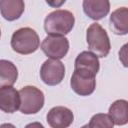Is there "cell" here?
<instances>
[{
    "mask_svg": "<svg viewBox=\"0 0 128 128\" xmlns=\"http://www.w3.org/2000/svg\"><path fill=\"white\" fill-rule=\"evenodd\" d=\"M88 48L97 57H106L111 49L110 39L106 30L98 23H92L86 31Z\"/></svg>",
    "mask_w": 128,
    "mask_h": 128,
    "instance_id": "obj_3",
    "label": "cell"
},
{
    "mask_svg": "<svg viewBox=\"0 0 128 128\" xmlns=\"http://www.w3.org/2000/svg\"><path fill=\"white\" fill-rule=\"evenodd\" d=\"M24 10V0H0V13L7 21L19 19Z\"/></svg>",
    "mask_w": 128,
    "mask_h": 128,
    "instance_id": "obj_11",
    "label": "cell"
},
{
    "mask_svg": "<svg viewBox=\"0 0 128 128\" xmlns=\"http://www.w3.org/2000/svg\"><path fill=\"white\" fill-rule=\"evenodd\" d=\"M110 27L117 35H126L128 33V9L126 7L117 8L112 12Z\"/></svg>",
    "mask_w": 128,
    "mask_h": 128,
    "instance_id": "obj_12",
    "label": "cell"
},
{
    "mask_svg": "<svg viewBox=\"0 0 128 128\" xmlns=\"http://www.w3.org/2000/svg\"><path fill=\"white\" fill-rule=\"evenodd\" d=\"M18 78V70L16 65L5 59L0 60V87L12 86Z\"/></svg>",
    "mask_w": 128,
    "mask_h": 128,
    "instance_id": "obj_15",
    "label": "cell"
},
{
    "mask_svg": "<svg viewBox=\"0 0 128 128\" xmlns=\"http://www.w3.org/2000/svg\"><path fill=\"white\" fill-rule=\"evenodd\" d=\"M47 123L52 128H67L69 127L73 120V112L64 106H56L49 110L46 116Z\"/></svg>",
    "mask_w": 128,
    "mask_h": 128,
    "instance_id": "obj_8",
    "label": "cell"
},
{
    "mask_svg": "<svg viewBox=\"0 0 128 128\" xmlns=\"http://www.w3.org/2000/svg\"><path fill=\"white\" fill-rule=\"evenodd\" d=\"M64 76L65 66L59 59H47L40 68V78L46 85H58L62 82Z\"/></svg>",
    "mask_w": 128,
    "mask_h": 128,
    "instance_id": "obj_7",
    "label": "cell"
},
{
    "mask_svg": "<svg viewBox=\"0 0 128 128\" xmlns=\"http://www.w3.org/2000/svg\"><path fill=\"white\" fill-rule=\"evenodd\" d=\"M0 37H1V30H0Z\"/></svg>",
    "mask_w": 128,
    "mask_h": 128,
    "instance_id": "obj_18",
    "label": "cell"
},
{
    "mask_svg": "<svg viewBox=\"0 0 128 128\" xmlns=\"http://www.w3.org/2000/svg\"><path fill=\"white\" fill-rule=\"evenodd\" d=\"M114 126L112 118L109 116V114L104 113H98L92 116L90 119V122L88 123V127L95 128V127H101V128H112Z\"/></svg>",
    "mask_w": 128,
    "mask_h": 128,
    "instance_id": "obj_16",
    "label": "cell"
},
{
    "mask_svg": "<svg viewBox=\"0 0 128 128\" xmlns=\"http://www.w3.org/2000/svg\"><path fill=\"white\" fill-rule=\"evenodd\" d=\"M40 46V39L37 32L30 27H23L16 30L11 37L12 49L21 55L34 53Z\"/></svg>",
    "mask_w": 128,
    "mask_h": 128,
    "instance_id": "obj_2",
    "label": "cell"
},
{
    "mask_svg": "<svg viewBox=\"0 0 128 128\" xmlns=\"http://www.w3.org/2000/svg\"><path fill=\"white\" fill-rule=\"evenodd\" d=\"M45 2L52 8H59L66 2V0H45Z\"/></svg>",
    "mask_w": 128,
    "mask_h": 128,
    "instance_id": "obj_17",
    "label": "cell"
},
{
    "mask_svg": "<svg viewBox=\"0 0 128 128\" xmlns=\"http://www.w3.org/2000/svg\"><path fill=\"white\" fill-rule=\"evenodd\" d=\"M128 102L124 99L114 101L109 107V116L112 118L114 125H125L128 122Z\"/></svg>",
    "mask_w": 128,
    "mask_h": 128,
    "instance_id": "obj_14",
    "label": "cell"
},
{
    "mask_svg": "<svg viewBox=\"0 0 128 128\" xmlns=\"http://www.w3.org/2000/svg\"><path fill=\"white\" fill-rule=\"evenodd\" d=\"M41 49L44 54L51 59H62L69 50V41L65 36L48 35L41 43Z\"/></svg>",
    "mask_w": 128,
    "mask_h": 128,
    "instance_id": "obj_6",
    "label": "cell"
},
{
    "mask_svg": "<svg viewBox=\"0 0 128 128\" xmlns=\"http://www.w3.org/2000/svg\"><path fill=\"white\" fill-rule=\"evenodd\" d=\"M100 68L98 57L91 51H82L75 59L74 69H85L93 74H97Z\"/></svg>",
    "mask_w": 128,
    "mask_h": 128,
    "instance_id": "obj_13",
    "label": "cell"
},
{
    "mask_svg": "<svg viewBox=\"0 0 128 128\" xmlns=\"http://www.w3.org/2000/svg\"><path fill=\"white\" fill-rule=\"evenodd\" d=\"M95 76V74L88 70L74 69L70 80V86L76 94L80 96H89L96 88Z\"/></svg>",
    "mask_w": 128,
    "mask_h": 128,
    "instance_id": "obj_5",
    "label": "cell"
},
{
    "mask_svg": "<svg viewBox=\"0 0 128 128\" xmlns=\"http://www.w3.org/2000/svg\"><path fill=\"white\" fill-rule=\"evenodd\" d=\"M75 17L68 10H55L49 13L44 20V29L48 35L68 34L74 27Z\"/></svg>",
    "mask_w": 128,
    "mask_h": 128,
    "instance_id": "obj_1",
    "label": "cell"
},
{
    "mask_svg": "<svg viewBox=\"0 0 128 128\" xmlns=\"http://www.w3.org/2000/svg\"><path fill=\"white\" fill-rule=\"evenodd\" d=\"M84 13L93 20H101L110 11L109 0H83Z\"/></svg>",
    "mask_w": 128,
    "mask_h": 128,
    "instance_id": "obj_10",
    "label": "cell"
},
{
    "mask_svg": "<svg viewBox=\"0 0 128 128\" xmlns=\"http://www.w3.org/2000/svg\"><path fill=\"white\" fill-rule=\"evenodd\" d=\"M20 95L12 86L0 87V110L5 113H14L19 109Z\"/></svg>",
    "mask_w": 128,
    "mask_h": 128,
    "instance_id": "obj_9",
    "label": "cell"
},
{
    "mask_svg": "<svg viewBox=\"0 0 128 128\" xmlns=\"http://www.w3.org/2000/svg\"><path fill=\"white\" fill-rule=\"evenodd\" d=\"M20 106L21 113L30 115L38 113L44 106L45 97L44 93L35 86H24L20 91Z\"/></svg>",
    "mask_w": 128,
    "mask_h": 128,
    "instance_id": "obj_4",
    "label": "cell"
}]
</instances>
